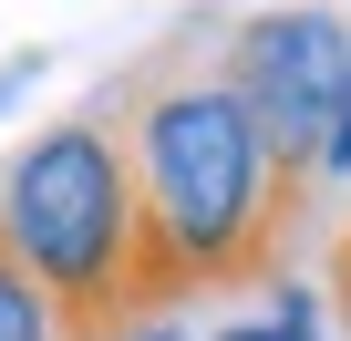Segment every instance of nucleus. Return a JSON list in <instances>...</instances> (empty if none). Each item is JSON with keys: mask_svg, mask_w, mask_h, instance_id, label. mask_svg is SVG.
Instances as JSON below:
<instances>
[{"mask_svg": "<svg viewBox=\"0 0 351 341\" xmlns=\"http://www.w3.org/2000/svg\"><path fill=\"white\" fill-rule=\"evenodd\" d=\"M114 145L134 165V207L155 248L165 310L269 290L310 228V197L279 176V155L258 145L248 104L228 93L217 52H155L114 83Z\"/></svg>", "mask_w": 351, "mask_h": 341, "instance_id": "f257e3e1", "label": "nucleus"}, {"mask_svg": "<svg viewBox=\"0 0 351 341\" xmlns=\"http://www.w3.org/2000/svg\"><path fill=\"white\" fill-rule=\"evenodd\" d=\"M0 238L42 279L62 341H114L145 320H176L155 290L145 207H134V165L104 114H62L21 134V155L0 165Z\"/></svg>", "mask_w": 351, "mask_h": 341, "instance_id": "f03ea898", "label": "nucleus"}, {"mask_svg": "<svg viewBox=\"0 0 351 341\" xmlns=\"http://www.w3.org/2000/svg\"><path fill=\"white\" fill-rule=\"evenodd\" d=\"M217 73H228V93L248 104L258 145L279 155V176L320 207V187H330V114H341V83H351V21L320 11V0L248 11V21L217 42Z\"/></svg>", "mask_w": 351, "mask_h": 341, "instance_id": "7ed1b4c3", "label": "nucleus"}, {"mask_svg": "<svg viewBox=\"0 0 351 341\" xmlns=\"http://www.w3.org/2000/svg\"><path fill=\"white\" fill-rule=\"evenodd\" d=\"M0 341H62V320H52L42 279L11 259V238H0Z\"/></svg>", "mask_w": 351, "mask_h": 341, "instance_id": "20e7f679", "label": "nucleus"}, {"mask_svg": "<svg viewBox=\"0 0 351 341\" xmlns=\"http://www.w3.org/2000/svg\"><path fill=\"white\" fill-rule=\"evenodd\" d=\"M217 341H320V300H310V290H279L269 320H238V331H217Z\"/></svg>", "mask_w": 351, "mask_h": 341, "instance_id": "39448f33", "label": "nucleus"}, {"mask_svg": "<svg viewBox=\"0 0 351 341\" xmlns=\"http://www.w3.org/2000/svg\"><path fill=\"white\" fill-rule=\"evenodd\" d=\"M330 310H341V331H351V228L330 238Z\"/></svg>", "mask_w": 351, "mask_h": 341, "instance_id": "423d86ee", "label": "nucleus"}, {"mask_svg": "<svg viewBox=\"0 0 351 341\" xmlns=\"http://www.w3.org/2000/svg\"><path fill=\"white\" fill-rule=\"evenodd\" d=\"M330 176H351V83H341V114H330Z\"/></svg>", "mask_w": 351, "mask_h": 341, "instance_id": "0eeeda50", "label": "nucleus"}, {"mask_svg": "<svg viewBox=\"0 0 351 341\" xmlns=\"http://www.w3.org/2000/svg\"><path fill=\"white\" fill-rule=\"evenodd\" d=\"M32 73H42V52H21V62H0V104H11V93H21Z\"/></svg>", "mask_w": 351, "mask_h": 341, "instance_id": "6e6552de", "label": "nucleus"}, {"mask_svg": "<svg viewBox=\"0 0 351 341\" xmlns=\"http://www.w3.org/2000/svg\"><path fill=\"white\" fill-rule=\"evenodd\" d=\"M114 341H176V320H145V331H114Z\"/></svg>", "mask_w": 351, "mask_h": 341, "instance_id": "1a4fd4ad", "label": "nucleus"}]
</instances>
